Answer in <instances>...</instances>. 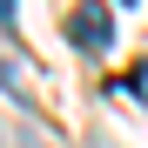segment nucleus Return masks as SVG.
Segmentation results:
<instances>
[{
  "instance_id": "f03ea898",
  "label": "nucleus",
  "mask_w": 148,
  "mask_h": 148,
  "mask_svg": "<svg viewBox=\"0 0 148 148\" xmlns=\"http://www.w3.org/2000/svg\"><path fill=\"white\" fill-rule=\"evenodd\" d=\"M135 94H141V101H148V61L135 67Z\"/></svg>"
},
{
  "instance_id": "7ed1b4c3",
  "label": "nucleus",
  "mask_w": 148,
  "mask_h": 148,
  "mask_svg": "<svg viewBox=\"0 0 148 148\" xmlns=\"http://www.w3.org/2000/svg\"><path fill=\"white\" fill-rule=\"evenodd\" d=\"M0 20H14V0H0Z\"/></svg>"
},
{
  "instance_id": "f257e3e1",
  "label": "nucleus",
  "mask_w": 148,
  "mask_h": 148,
  "mask_svg": "<svg viewBox=\"0 0 148 148\" xmlns=\"http://www.w3.org/2000/svg\"><path fill=\"white\" fill-rule=\"evenodd\" d=\"M67 34H74V47H81V54H108V40H114V14L101 7V0H81V7H74V20H67Z\"/></svg>"
},
{
  "instance_id": "20e7f679",
  "label": "nucleus",
  "mask_w": 148,
  "mask_h": 148,
  "mask_svg": "<svg viewBox=\"0 0 148 148\" xmlns=\"http://www.w3.org/2000/svg\"><path fill=\"white\" fill-rule=\"evenodd\" d=\"M128 7H135V0H128Z\"/></svg>"
}]
</instances>
